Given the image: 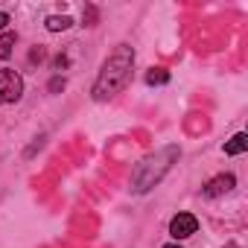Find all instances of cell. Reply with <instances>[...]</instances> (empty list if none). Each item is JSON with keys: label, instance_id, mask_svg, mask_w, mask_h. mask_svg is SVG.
<instances>
[{"label": "cell", "instance_id": "8fae6325", "mask_svg": "<svg viewBox=\"0 0 248 248\" xmlns=\"http://www.w3.org/2000/svg\"><path fill=\"white\" fill-rule=\"evenodd\" d=\"M164 248H181V245H164Z\"/></svg>", "mask_w": 248, "mask_h": 248}, {"label": "cell", "instance_id": "ba28073f", "mask_svg": "<svg viewBox=\"0 0 248 248\" xmlns=\"http://www.w3.org/2000/svg\"><path fill=\"white\" fill-rule=\"evenodd\" d=\"M70 24H73V21H70L67 15H62V18H59V15L47 18V30H50V32H62V30H67Z\"/></svg>", "mask_w": 248, "mask_h": 248}, {"label": "cell", "instance_id": "9c48e42d", "mask_svg": "<svg viewBox=\"0 0 248 248\" xmlns=\"http://www.w3.org/2000/svg\"><path fill=\"white\" fill-rule=\"evenodd\" d=\"M146 82H149V85H167V82H170V73L161 70V67H155V70L146 73Z\"/></svg>", "mask_w": 248, "mask_h": 248}, {"label": "cell", "instance_id": "5b68a950", "mask_svg": "<svg viewBox=\"0 0 248 248\" xmlns=\"http://www.w3.org/2000/svg\"><path fill=\"white\" fill-rule=\"evenodd\" d=\"M233 184H236V178H233L231 172L216 175V178H210V181L204 184V196H207V199H216V196H222V193H231Z\"/></svg>", "mask_w": 248, "mask_h": 248}, {"label": "cell", "instance_id": "52a82bcc", "mask_svg": "<svg viewBox=\"0 0 248 248\" xmlns=\"http://www.w3.org/2000/svg\"><path fill=\"white\" fill-rule=\"evenodd\" d=\"M12 47H15V32H3L0 35V62L12 56Z\"/></svg>", "mask_w": 248, "mask_h": 248}, {"label": "cell", "instance_id": "8992f818", "mask_svg": "<svg viewBox=\"0 0 248 248\" xmlns=\"http://www.w3.org/2000/svg\"><path fill=\"white\" fill-rule=\"evenodd\" d=\"M248 149V138L245 135H233L228 143H225V155H242Z\"/></svg>", "mask_w": 248, "mask_h": 248}, {"label": "cell", "instance_id": "3957f363", "mask_svg": "<svg viewBox=\"0 0 248 248\" xmlns=\"http://www.w3.org/2000/svg\"><path fill=\"white\" fill-rule=\"evenodd\" d=\"M24 93V79L15 73V70H0V105H9V102H18Z\"/></svg>", "mask_w": 248, "mask_h": 248}, {"label": "cell", "instance_id": "7a4b0ae2", "mask_svg": "<svg viewBox=\"0 0 248 248\" xmlns=\"http://www.w3.org/2000/svg\"><path fill=\"white\" fill-rule=\"evenodd\" d=\"M175 158H178V149H175V146H167V149H161V152H155V155H146V158L135 167V172H132V190H135V193H149V190L170 172V167H172Z\"/></svg>", "mask_w": 248, "mask_h": 248}, {"label": "cell", "instance_id": "6da1fadb", "mask_svg": "<svg viewBox=\"0 0 248 248\" xmlns=\"http://www.w3.org/2000/svg\"><path fill=\"white\" fill-rule=\"evenodd\" d=\"M132 67H135V50H132L129 44H120V47L105 59V64H102V70H99V76H96V82H93V91H91L93 99H96V102H105V99L117 96L123 88L129 85Z\"/></svg>", "mask_w": 248, "mask_h": 248}, {"label": "cell", "instance_id": "277c9868", "mask_svg": "<svg viewBox=\"0 0 248 248\" xmlns=\"http://www.w3.org/2000/svg\"><path fill=\"white\" fill-rule=\"evenodd\" d=\"M196 228H199V219H196L193 213H178V216H172V222H170V233H172L175 239L193 236Z\"/></svg>", "mask_w": 248, "mask_h": 248}, {"label": "cell", "instance_id": "30bf717a", "mask_svg": "<svg viewBox=\"0 0 248 248\" xmlns=\"http://www.w3.org/2000/svg\"><path fill=\"white\" fill-rule=\"evenodd\" d=\"M6 24H9V15H6V12H0V30H6Z\"/></svg>", "mask_w": 248, "mask_h": 248}]
</instances>
